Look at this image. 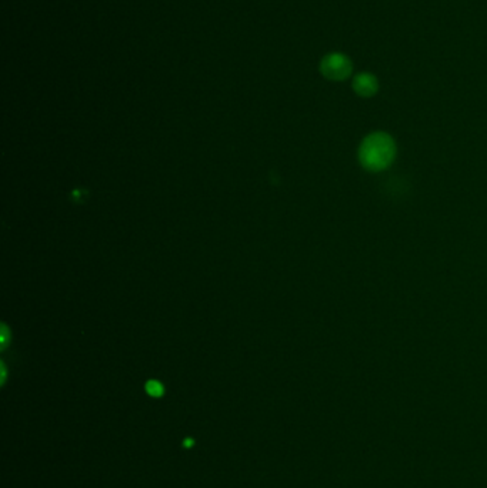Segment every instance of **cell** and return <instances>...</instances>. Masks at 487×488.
I'll use <instances>...</instances> for the list:
<instances>
[{"label": "cell", "mask_w": 487, "mask_h": 488, "mask_svg": "<svg viewBox=\"0 0 487 488\" xmlns=\"http://www.w3.org/2000/svg\"><path fill=\"white\" fill-rule=\"evenodd\" d=\"M396 152V142L389 133L373 132L362 140L357 157L365 170L370 173H379L393 164Z\"/></svg>", "instance_id": "1"}, {"label": "cell", "mask_w": 487, "mask_h": 488, "mask_svg": "<svg viewBox=\"0 0 487 488\" xmlns=\"http://www.w3.org/2000/svg\"><path fill=\"white\" fill-rule=\"evenodd\" d=\"M322 75L333 82H343L350 78L353 72L352 60L343 53H329L320 62Z\"/></svg>", "instance_id": "2"}, {"label": "cell", "mask_w": 487, "mask_h": 488, "mask_svg": "<svg viewBox=\"0 0 487 488\" xmlns=\"http://www.w3.org/2000/svg\"><path fill=\"white\" fill-rule=\"evenodd\" d=\"M353 90L360 97H373L379 92V80L375 75L363 72L355 76L353 79Z\"/></svg>", "instance_id": "3"}, {"label": "cell", "mask_w": 487, "mask_h": 488, "mask_svg": "<svg viewBox=\"0 0 487 488\" xmlns=\"http://www.w3.org/2000/svg\"><path fill=\"white\" fill-rule=\"evenodd\" d=\"M146 391L152 397H162L163 393H164V388H163L162 383H159L156 380H150V381L146 383Z\"/></svg>", "instance_id": "4"}, {"label": "cell", "mask_w": 487, "mask_h": 488, "mask_svg": "<svg viewBox=\"0 0 487 488\" xmlns=\"http://www.w3.org/2000/svg\"><path fill=\"white\" fill-rule=\"evenodd\" d=\"M192 444H193V441H192V440H186V441H184V445H186V447H190Z\"/></svg>", "instance_id": "5"}]
</instances>
